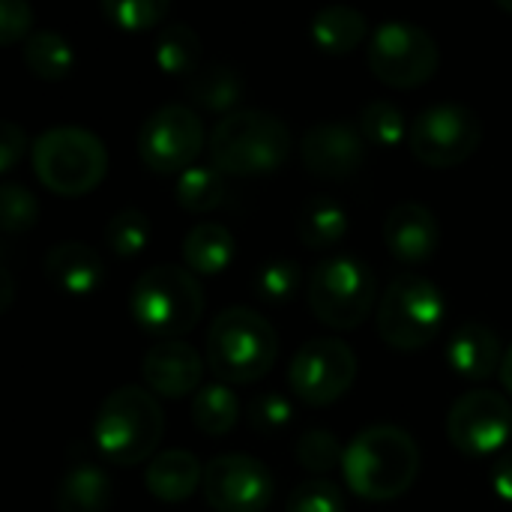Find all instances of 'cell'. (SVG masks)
Listing matches in <instances>:
<instances>
[{"instance_id": "cell-23", "label": "cell", "mask_w": 512, "mask_h": 512, "mask_svg": "<svg viewBox=\"0 0 512 512\" xmlns=\"http://www.w3.org/2000/svg\"><path fill=\"white\" fill-rule=\"evenodd\" d=\"M114 498L111 477L96 465H75L63 474L57 486V512H108Z\"/></svg>"}, {"instance_id": "cell-6", "label": "cell", "mask_w": 512, "mask_h": 512, "mask_svg": "<svg viewBox=\"0 0 512 512\" xmlns=\"http://www.w3.org/2000/svg\"><path fill=\"white\" fill-rule=\"evenodd\" d=\"M33 171L45 189L63 198H78L96 189L108 171L105 141L84 126H51L30 147Z\"/></svg>"}, {"instance_id": "cell-13", "label": "cell", "mask_w": 512, "mask_h": 512, "mask_svg": "<svg viewBox=\"0 0 512 512\" xmlns=\"http://www.w3.org/2000/svg\"><path fill=\"white\" fill-rule=\"evenodd\" d=\"M512 405L498 390H468L462 393L447 414V438L465 456H492L501 453L510 441Z\"/></svg>"}, {"instance_id": "cell-28", "label": "cell", "mask_w": 512, "mask_h": 512, "mask_svg": "<svg viewBox=\"0 0 512 512\" xmlns=\"http://www.w3.org/2000/svg\"><path fill=\"white\" fill-rule=\"evenodd\" d=\"M156 66L165 75H192L198 72V57H201V36L195 27L177 21L165 24L156 36Z\"/></svg>"}, {"instance_id": "cell-34", "label": "cell", "mask_w": 512, "mask_h": 512, "mask_svg": "<svg viewBox=\"0 0 512 512\" xmlns=\"http://www.w3.org/2000/svg\"><path fill=\"white\" fill-rule=\"evenodd\" d=\"M285 512H345V492L327 477L303 480L291 489Z\"/></svg>"}, {"instance_id": "cell-5", "label": "cell", "mask_w": 512, "mask_h": 512, "mask_svg": "<svg viewBox=\"0 0 512 512\" xmlns=\"http://www.w3.org/2000/svg\"><path fill=\"white\" fill-rule=\"evenodd\" d=\"M129 312L135 324L159 342L180 339L201 321L204 288L189 267L153 264L132 282Z\"/></svg>"}, {"instance_id": "cell-26", "label": "cell", "mask_w": 512, "mask_h": 512, "mask_svg": "<svg viewBox=\"0 0 512 512\" xmlns=\"http://www.w3.org/2000/svg\"><path fill=\"white\" fill-rule=\"evenodd\" d=\"M24 63L27 69L36 75V78H45V81H60L72 72L75 66V51H72V42L51 30V27H42V30H33L27 39H24Z\"/></svg>"}, {"instance_id": "cell-15", "label": "cell", "mask_w": 512, "mask_h": 512, "mask_svg": "<svg viewBox=\"0 0 512 512\" xmlns=\"http://www.w3.org/2000/svg\"><path fill=\"white\" fill-rule=\"evenodd\" d=\"M300 156L309 174L342 180L366 162V138L351 120H318L303 132Z\"/></svg>"}, {"instance_id": "cell-24", "label": "cell", "mask_w": 512, "mask_h": 512, "mask_svg": "<svg viewBox=\"0 0 512 512\" xmlns=\"http://www.w3.org/2000/svg\"><path fill=\"white\" fill-rule=\"evenodd\" d=\"M246 81L240 75V69L228 66V63H213L204 66L198 72L189 75L186 81V93L195 105L207 108V111H237L234 105L243 99Z\"/></svg>"}, {"instance_id": "cell-29", "label": "cell", "mask_w": 512, "mask_h": 512, "mask_svg": "<svg viewBox=\"0 0 512 512\" xmlns=\"http://www.w3.org/2000/svg\"><path fill=\"white\" fill-rule=\"evenodd\" d=\"M225 195V180L216 165H192L177 177L174 198L189 213H210Z\"/></svg>"}, {"instance_id": "cell-43", "label": "cell", "mask_w": 512, "mask_h": 512, "mask_svg": "<svg viewBox=\"0 0 512 512\" xmlns=\"http://www.w3.org/2000/svg\"><path fill=\"white\" fill-rule=\"evenodd\" d=\"M498 6H501V9H507V12H512V0H498Z\"/></svg>"}, {"instance_id": "cell-14", "label": "cell", "mask_w": 512, "mask_h": 512, "mask_svg": "<svg viewBox=\"0 0 512 512\" xmlns=\"http://www.w3.org/2000/svg\"><path fill=\"white\" fill-rule=\"evenodd\" d=\"M201 489L210 510L264 512L273 501V474L249 453H222L204 465Z\"/></svg>"}, {"instance_id": "cell-25", "label": "cell", "mask_w": 512, "mask_h": 512, "mask_svg": "<svg viewBox=\"0 0 512 512\" xmlns=\"http://www.w3.org/2000/svg\"><path fill=\"white\" fill-rule=\"evenodd\" d=\"M189 417H192L195 429L210 435V438L228 435L240 420V396L225 381L201 384V390L192 396Z\"/></svg>"}, {"instance_id": "cell-36", "label": "cell", "mask_w": 512, "mask_h": 512, "mask_svg": "<svg viewBox=\"0 0 512 512\" xmlns=\"http://www.w3.org/2000/svg\"><path fill=\"white\" fill-rule=\"evenodd\" d=\"M168 0H102L105 18L120 30H147L168 15Z\"/></svg>"}, {"instance_id": "cell-17", "label": "cell", "mask_w": 512, "mask_h": 512, "mask_svg": "<svg viewBox=\"0 0 512 512\" xmlns=\"http://www.w3.org/2000/svg\"><path fill=\"white\" fill-rule=\"evenodd\" d=\"M384 243L402 264H426L441 243L435 213L420 201H399L384 216Z\"/></svg>"}, {"instance_id": "cell-42", "label": "cell", "mask_w": 512, "mask_h": 512, "mask_svg": "<svg viewBox=\"0 0 512 512\" xmlns=\"http://www.w3.org/2000/svg\"><path fill=\"white\" fill-rule=\"evenodd\" d=\"M501 378H504V387H507V393H510V396H512V345H510V348H507V354H504Z\"/></svg>"}, {"instance_id": "cell-16", "label": "cell", "mask_w": 512, "mask_h": 512, "mask_svg": "<svg viewBox=\"0 0 512 512\" xmlns=\"http://www.w3.org/2000/svg\"><path fill=\"white\" fill-rule=\"evenodd\" d=\"M141 375L150 393L168 396V399H183L195 396L201 390V375H204V360L195 345L183 339H165L156 342L144 360H141Z\"/></svg>"}, {"instance_id": "cell-37", "label": "cell", "mask_w": 512, "mask_h": 512, "mask_svg": "<svg viewBox=\"0 0 512 512\" xmlns=\"http://www.w3.org/2000/svg\"><path fill=\"white\" fill-rule=\"evenodd\" d=\"M294 417V405L282 393H264L249 402V426L261 435L282 432Z\"/></svg>"}, {"instance_id": "cell-18", "label": "cell", "mask_w": 512, "mask_h": 512, "mask_svg": "<svg viewBox=\"0 0 512 512\" xmlns=\"http://www.w3.org/2000/svg\"><path fill=\"white\" fill-rule=\"evenodd\" d=\"M504 348L498 333L483 321L459 324L447 339V363L465 381H489L504 366Z\"/></svg>"}, {"instance_id": "cell-19", "label": "cell", "mask_w": 512, "mask_h": 512, "mask_svg": "<svg viewBox=\"0 0 512 512\" xmlns=\"http://www.w3.org/2000/svg\"><path fill=\"white\" fill-rule=\"evenodd\" d=\"M42 270L48 276V282L54 288H60L63 294L72 297H84L93 294L102 285L105 276V264L102 255L81 240H60L45 252Z\"/></svg>"}, {"instance_id": "cell-33", "label": "cell", "mask_w": 512, "mask_h": 512, "mask_svg": "<svg viewBox=\"0 0 512 512\" xmlns=\"http://www.w3.org/2000/svg\"><path fill=\"white\" fill-rule=\"evenodd\" d=\"M39 219V201L24 183L6 180L0 186V225L6 234H21Z\"/></svg>"}, {"instance_id": "cell-1", "label": "cell", "mask_w": 512, "mask_h": 512, "mask_svg": "<svg viewBox=\"0 0 512 512\" xmlns=\"http://www.w3.org/2000/svg\"><path fill=\"white\" fill-rule=\"evenodd\" d=\"M420 447L411 432L393 423L366 426L351 438L342 459L345 483L366 501L402 498L420 474Z\"/></svg>"}, {"instance_id": "cell-32", "label": "cell", "mask_w": 512, "mask_h": 512, "mask_svg": "<svg viewBox=\"0 0 512 512\" xmlns=\"http://www.w3.org/2000/svg\"><path fill=\"white\" fill-rule=\"evenodd\" d=\"M294 456L297 462L312 471V474H327L336 465H342L345 459V447L339 444V438L330 429H309L297 438L294 444Z\"/></svg>"}, {"instance_id": "cell-30", "label": "cell", "mask_w": 512, "mask_h": 512, "mask_svg": "<svg viewBox=\"0 0 512 512\" xmlns=\"http://www.w3.org/2000/svg\"><path fill=\"white\" fill-rule=\"evenodd\" d=\"M363 138L369 144H378V147H396L405 141L408 135V120L402 114V108L390 99H372L363 105L360 111V120H357Z\"/></svg>"}, {"instance_id": "cell-41", "label": "cell", "mask_w": 512, "mask_h": 512, "mask_svg": "<svg viewBox=\"0 0 512 512\" xmlns=\"http://www.w3.org/2000/svg\"><path fill=\"white\" fill-rule=\"evenodd\" d=\"M0 291H3V297H0V312H6V309L12 306V294H15V282H12L9 267H0Z\"/></svg>"}, {"instance_id": "cell-11", "label": "cell", "mask_w": 512, "mask_h": 512, "mask_svg": "<svg viewBox=\"0 0 512 512\" xmlns=\"http://www.w3.org/2000/svg\"><path fill=\"white\" fill-rule=\"evenodd\" d=\"M357 372L360 363L348 342L336 336H315L294 351L288 363V387L300 402L324 408L354 387Z\"/></svg>"}, {"instance_id": "cell-2", "label": "cell", "mask_w": 512, "mask_h": 512, "mask_svg": "<svg viewBox=\"0 0 512 512\" xmlns=\"http://www.w3.org/2000/svg\"><path fill=\"white\" fill-rule=\"evenodd\" d=\"M165 432V411L159 399L138 384L111 390L93 417V444L96 450L120 468L141 465L156 456V447Z\"/></svg>"}, {"instance_id": "cell-20", "label": "cell", "mask_w": 512, "mask_h": 512, "mask_svg": "<svg viewBox=\"0 0 512 512\" xmlns=\"http://www.w3.org/2000/svg\"><path fill=\"white\" fill-rule=\"evenodd\" d=\"M204 483V468L189 450H162L144 468L147 492L162 504H183Z\"/></svg>"}, {"instance_id": "cell-10", "label": "cell", "mask_w": 512, "mask_h": 512, "mask_svg": "<svg viewBox=\"0 0 512 512\" xmlns=\"http://www.w3.org/2000/svg\"><path fill=\"white\" fill-rule=\"evenodd\" d=\"M483 141V120L462 102H435L423 108L408 129L411 153L429 168H453L474 156Z\"/></svg>"}, {"instance_id": "cell-4", "label": "cell", "mask_w": 512, "mask_h": 512, "mask_svg": "<svg viewBox=\"0 0 512 512\" xmlns=\"http://www.w3.org/2000/svg\"><path fill=\"white\" fill-rule=\"evenodd\" d=\"M276 357V327L258 309L228 306L213 318L207 330V366L216 381L252 384L273 369Z\"/></svg>"}, {"instance_id": "cell-3", "label": "cell", "mask_w": 512, "mask_h": 512, "mask_svg": "<svg viewBox=\"0 0 512 512\" xmlns=\"http://www.w3.org/2000/svg\"><path fill=\"white\" fill-rule=\"evenodd\" d=\"M288 123L261 108H237L210 132V159L222 174L258 177L279 171L291 156Z\"/></svg>"}, {"instance_id": "cell-27", "label": "cell", "mask_w": 512, "mask_h": 512, "mask_svg": "<svg viewBox=\"0 0 512 512\" xmlns=\"http://www.w3.org/2000/svg\"><path fill=\"white\" fill-rule=\"evenodd\" d=\"M297 234L309 249L336 246L348 234V213L333 198H309L297 216Z\"/></svg>"}, {"instance_id": "cell-40", "label": "cell", "mask_w": 512, "mask_h": 512, "mask_svg": "<svg viewBox=\"0 0 512 512\" xmlns=\"http://www.w3.org/2000/svg\"><path fill=\"white\" fill-rule=\"evenodd\" d=\"M492 489L501 501L512 504V450H504L492 468Z\"/></svg>"}, {"instance_id": "cell-7", "label": "cell", "mask_w": 512, "mask_h": 512, "mask_svg": "<svg viewBox=\"0 0 512 512\" xmlns=\"http://www.w3.org/2000/svg\"><path fill=\"white\" fill-rule=\"evenodd\" d=\"M306 300L321 324L333 330H354L375 309L378 279L363 258L333 255L312 267Z\"/></svg>"}, {"instance_id": "cell-9", "label": "cell", "mask_w": 512, "mask_h": 512, "mask_svg": "<svg viewBox=\"0 0 512 512\" xmlns=\"http://www.w3.org/2000/svg\"><path fill=\"white\" fill-rule=\"evenodd\" d=\"M441 51L435 36L414 21H381L369 39V69L390 87H417L435 75Z\"/></svg>"}, {"instance_id": "cell-8", "label": "cell", "mask_w": 512, "mask_h": 512, "mask_svg": "<svg viewBox=\"0 0 512 512\" xmlns=\"http://www.w3.org/2000/svg\"><path fill=\"white\" fill-rule=\"evenodd\" d=\"M447 300L441 288L420 276L402 273L396 276L378 303V333L396 351H420L426 348L444 327Z\"/></svg>"}, {"instance_id": "cell-31", "label": "cell", "mask_w": 512, "mask_h": 512, "mask_svg": "<svg viewBox=\"0 0 512 512\" xmlns=\"http://www.w3.org/2000/svg\"><path fill=\"white\" fill-rule=\"evenodd\" d=\"M150 240V219L138 207L117 210L105 225V243L117 258H135Z\"/></svg>"}, {"instance_id": "cell-22", "label": "cell", "mask_w": 512, "mask_h": 512, "mask_svg": "<svg viewBox=\"0 0 512 512\" xmlns=\"http://www.w3.org/2000/svg\"><path fill=\"white\" fill-rule=\"evenodd\" d=\"M366 30H369L366 15L357 6H348V3H327L309 21L312 39L327 54H348V51H354L366 39Z\"/></svg>"}, {"instance_id": "cell-38", "label": "cell", "mask_w": 512, "mask_h": 512, "mask_svg": "<svg viewBox=\"0 0 512 512\" xmlns=\"http://www.w3.org/2000/svg\"><path fill=\"white\" fill-rule=\"evenodd\" d=\"M33 24V9L27 0H0V42H18Z\"/></svg>"}, {"instance_id": "cell-12", "label": "cell", "mask_w": 512, "mask_h": 512, "mask_svg": "<svg viewBox=\"0 0 512 512\" xmlns=\"http://www.w3.org/2000/svg\"><path fill=\"white\" fill-rule=\"evenodd\" d=\"M204 147V120L186 102H168L147 114L138 129V156L156 174L186 171Z\"/></svg>"}, {"instance_id": "cell-39", "label": "cell", "mask_w": 512, "mask_h": 512, "mask_svg": "<svg viewBox=\"0 0 512 512\" xmlns=\"http://www.w3.org/2000/svg\"><path fill=\"white\" fill-rule=\"evenodd\" d=\"M27 147V135L15 120H3L0 123V171H12L15 162L24 156Z\"/></svg>"}, {"instance_id": "cell-35", "label": "cell", "mask_w": 512, "mask_h": 512, "mask_svg": "<svg viewBox=\"0 0 512 512\" xmlns=\"http://www.w3.org/2000/svg\"><path fill=\"white\" fill-rule=\"evenodd\" d=\"M300 288V267L291 258H273L255 273V294L264 303H285Z\"/></svg>"}, {"instance_id": "cell-21", "label": "cell", "mask_w": 512, "mask_h": 512, "mask_svg": "<svg viewBox=\"0 0 512 512\" xmlns=\"http://www.w3.org/2000/svg\"><path fill=\"white\" fill-rule=\"evenodd\" d=\"M237 258V237L222 222H198L183 237V264L192 273H222Z\"/></svg>"}]
</instances>
